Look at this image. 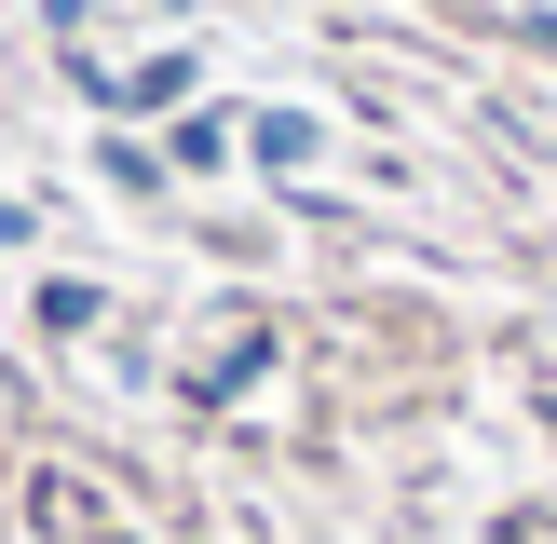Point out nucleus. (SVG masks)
<instances>
[{
    "mask_svg": "<svg viewBox=\"0 0 557 544\" xmlns=\"http://www.w3.org/2000/svg\"><path fill=\"white\" fill-rule=\"evenodd\" d=\"M109 96H123V109H177V96H190V54H150V69L109 82Z\"/></svg>",
    "mask_w": 557,
    "mask_h": 544,
    "instance_id": "1",
    "label": "nucleus"
}]
</instances>
